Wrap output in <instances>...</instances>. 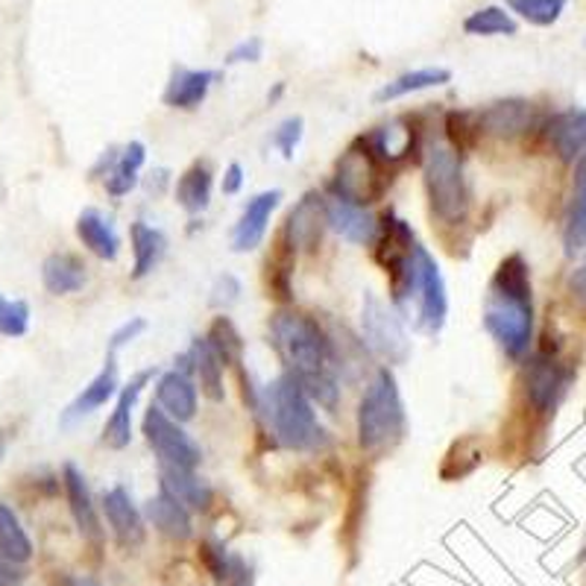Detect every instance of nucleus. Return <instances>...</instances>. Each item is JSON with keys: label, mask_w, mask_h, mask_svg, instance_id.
I'll return each mask as SVG.
<instances>
[{"label": "nucleus", "mask_w": 586, "mask_h": 586, "mask_svg": "<svg viewBox=\"0 0 586 586\" xmlns=\"http://www.w3.org/2000/svg\"><path fill=\"white\" fill-rule=\"evenodd\" d=\"M270 335L282 361L288 364V375L306 390L308 399L335 411L340 394L335 375L337 356L317 320L302 311H276L270 320Z\"/></svg>", "instance_id": "1"}, {"label": "nucleus", "mask_w": 586, "mask_h": 586, "mask_svg": "<svg viewBox=\"0 0 586 586\" xmlns=\"http://www.w3.org/2000/svg\"><path fill=\"white\" fill-rule=\"evenodd\" d=\"M484 326L510 361L528 356L534 337V290L528 261L520 252L508 255L493 273L484 299Z\"/></svg>", "instance_id": "2"}, {"label": "nucleus", "mask_w": 586, "mask_h": 586, "mask_svg": "<svg viewBox=\"0 0 586 586\" xmlns=\"http://www.w3.org/2000/svg\"><path fill=\"white\" fill-rule=\"evenodd\" d=\"M259 413L264 416L273 440L288 452H317L328 442V434L317 420L314 404L290 375H279L273 385L261 390Z\"/></svg>", "instance_id": "3"}, {"label": "nucleus", "mask_w": 586, "mask_h": 586, "mask_svg": "<svg viewBox=\"0 0 586 586\" xmlns=\"http://www.w3.org/2000/svg\"><path fill=\"white\" fill-rule=\"evenodd\" d=\"M390 285H394V306L411 314L413 326L432 337L440 335L449 317V297L440 267L423 244L413 247L411 261Z\"/></svg>", "instance_id": "4"}, {"label": "nucleus", "mask_w": 586, "mask_h": 586, "mask_svg": "<svg viewBox=\"0 0 586 586\" xmlns=\"http://www.w3.org/2000/svg\"><path fill=\"white\" fill-rule=\"evenodd\" d=\"M404 434V404L396 375L382 366L358 402V442L366 454L396 446Z\"/></svg>", "instance_id": "5"}, {"label": "nucleus", "mask_w": 586, "mask_h": 586, "mask_svg": "<svg viewBox=\"0 0 586 586\" xmlns=\"http://www.w3.org/2000/svg\"><path fill=\"white\" fill-rule=\"evenodd\" d=\"M425 194L440 223H461L470 212V188L461 153L452 145H434L425 153Z\"/></svg>", "instance_id": "6"}, {"label": "nucleus", "mask_w": 586, "mask_h": 586, "mask_svg": "<svg viewBox=\"0 0 586 586\" xmlns=\"http://www.w3.org/2000/svg\"><path fill=\"white\" fill-rule=\"evenodd\" d=\"M361 332H364V344L370 352L387 364H404L411 356V340H408L399 311L382 302L375 294H366L361 306Z\"/></svg>", "instance_id": "7"}, {"label": "nucleus", "mask_w": 586, "mask_h": 586, "mask_svg": "<svg viewBox=\"0 0 586 586\" xmlns=\"http://www.w3.org/2000/svg\"><path fill=\"white\" fill-rule=\"evenodd\" d=\"M385 176H382V164L375 162L370 150L361 145L358 138L356 147H349L344 159L337 162V174L332 179V197L356 202V205H370L382 194H385Z\"/></svg>", "instance_id": "8"}, {"label": "nucleus", "mask_w": 586, "mask_h": 586, "mask_svg": "<svg viewBox=\"0 0 586 586\" xmlns=\"http://www.w3.org/2000/svg\"><path fill=\"white\" fill-rule=\"evenodd\" d=\"M141 428H145L147 446L153 449V454L159 458L162 466H176V470H197V466H200V446H197L191 434L185 432L179 423H174L162 408L150 404Z\"/></svg>", "instance_id": "9"}, {"label": "nucleus", "mask_w": 586, "mask_h": 586, "mask_svg": "<svg viewBox=\"0 0 586 586\" xmlns=\"http://www.w3.org/2000/svg\"><path fill=\"white\" fill-rule=\"evenodd\" d=\"M572 375L575 373L566 364H560V358L548 356V352L531 358L528 370H525V396H528L531 408L537 413L554 411L566 394Z\"/></svg>", "instance_id": "10"}, {"label": "nucleus", "mask_w": 586, "mask_h": 586, "mask_svg": "<svg viewBox=\"0 0 586 586\" xmlns=\"http://www.w3.org/2000/svg\"><path fill=\"white\" fill-rule=\"evenodd\" d=\"M328 229L326 221V200L320 194H306L302 200L294 205V212L288 214L285 223V238L294 252L297 250H314L323 238V232Z\"/></svg>", "instance_id": "11"}, {"label": "nucleus", "mask_w": 586, "mask_h": 586, "mask_svg": "<svg viewBox=\"0 0 586 586\" xmlns=\"http://www.w3.org/2000/svg\"><path fill=\"white\" fill-rule=\"evenodd\" d=\"M282 191H261L255 194L247 205H244V214L240 221L235 223V232H232V250L235 252H252L259 247L264 235H267V223L273 217V212L279 209Z\"/></svg>", "instance_id": "12"}, {"label": "nucleus", "mask_w": 586, "mask_h": 586, "mask_svg": "<svg viewBox=\"0 0 586 586\" xmlns=\"http://www.w3.org/2000/svg\"><path fill=\"white\" fill-rule=\"evenodd\" d=\"M62 484H65L71 516L77 522L83 539H88L91 546H100V543H103V525H100V516H97L95 499H91V487H88L86 475H83L74 463H65Z\"/></svg>", "instance_id": "13"}, {"label": "nucleus", "mask_w": 586, "mask_h": 586, "mask_svg": "<svg viewBox=\"0 0 586 586\" xmlns=\"http://www.w3.org/2000/svg\"><path fill=\"white\" fill-rule=\"evenodd\" d=\"M159 373L155 366H150V370H141V373H135L133 378H129V385L117 394V402H115V411H112V416L107 420V428H103V442H107L109 449H115V452H121V449H126L129 442H133V411H135V402H138V396H141V390H145V385L153 378V375Z\"/></svg>", "instance_id": "14"}, {"label": "nucleus", "mask_w": 586, "mask_h": 586, "mask_svg": "<svg viewBox=\"0 0 586 586\" xmlns=\"http://www.w3.org/2000/svg\"><path fill=\"white\" fill-rule=\"evenodd\" d=\"M103 513L115 539L124 548H138L145 543V516L135 508L126 487H112L103 493Z\"/></svg>", "instance_id": "15"}, {"label": "nucleus", "mask_w": 586, "mask_h": 586, "mask_svg": "<svg viewBox=\"0 0 586 586\" xmlns=\"http://www.w3.org/2000/svg\"><path fill=\"white\" fill-rule=\"evenodd\" d=\"M478 117V129L487 135H496V138H516V135L528 133L531 126H534V107H531L528 100H520V97H513V100H499V103H490L487 109H481L475 112Z\"/></svg>", "instance_id": "16"}, {"label": "nucleus", "mask_w": 586, "mask_h": 586, "mask_svg": "<svg viewBox=\"0 0 586 586\" xmlns=\"http://www.w3.org/2000/svg\"><path fill=\"white\" fill-rule=\"evenodd\" d=\"M546 138L560 162H581L586 155V109H566L548 117Z\"/></svg>", "instance_id": "17"}, {"label": "nucleus", "mask_w": 586, "mask_h": 586, "mask_svg": "<svg viewBox=\"0 0 586 586\" xmlns=\"http://www.w3.org/2000/svg\"><path fill=\"white\" fill-rule=\"evenodd\" d=\"M221 79L217 71H194V67H183L176 65L171 71V79H167V86H164V107L179 109V112H191L197 109L209 97V88L214 86Z\"/></svg>", "instance_id": "18"}, {"label": "nucleus", "mask_w": 586, "mask_h": 586, "mask_svg": "<svg viewBox=\"0 0 586 586\" xmlns=\"http://www.w3.org/2000/svg\"><path fill=\"white\" fill-rule=\"evenodd\" d=\"M155 408H162L174 423H191L197 416V385L191 375L171 370L155 382Z\"/></svg>", "instance_id": "19"}, {"label": "nucleus", "mask_w": 586, "mask_h": 586, "mask_svg": "<svg viewBox=\"0 0 586 586\" xmlns=\"http://www.w3.org/2000/svg\"><path fill=\"white\" fill-rule=\"evenodd\" d=\"M326 221L328 229H335L340 238L349 244H375L378 238V221L373 214L356 205V202L340 200V197H328L326 200Z\"/></svg>", "instance_id": "20"}, {"label": "nucleus", "mask_w": 586, "mask_h": 586, "mask_svg": "<svg viewBox=\"0 0 586 586\" xmlns=\"http://www.w3.org/2000/svg\"><path fill=\"white\" fill-rule=\"evenodd\" d=\"M117 394V364H115V352H107V366L100 370V373L83 387V394L74 399V402L67 404L65 416H62V423L71 425L88 416V413L100 411L103 404Z\"/></svg>", "instance_id": "21"}, {"label": "nucleus", "mask_w": 586, "mask_h": 586, "mask_svg": "<svg viewBox=\"0 0 586 586\" xmlns=\"http://www.w3.org/2000/svg\"><path fill=\"white\" fill-rule=\"evenodd\" d=\"M162 493L176 499L188 510H209L214 501V490L209 481H202L194 470H176V466H162L159 472Z\"/></svg>", "instance_id": "22"}, {"label": "nucleus", "mask_w": 586, "mask_h": 586, "mask_svg": "<svg viewBox=\"0 0 586 586\" xmlns=\"http://www.w3.org/2000/svg\"><path fill=\"white\" fill-rule=\"evenodd\" d=\"M145 516L159 534H164L167 539H176V543H185V539L194 534L191 510L183 508V504L171 499L167 493H159L153 499H147Z\"/></svg>", "instance_id": "23"}, {"label": "nucleus", "mask_w": 586, "mask_h": 586, "mask_svg": "<svg viewBox=\"0 0 586 586\" xmlns=\"http://www.w3.org/2000/svg\"><path fill=\"white\" fill-rule=\"evenodd\" d=\"M586 247V155L575 164L572 179V200H569L566 226H563V252L575 259Z\"/></svg>", "instance_id": "24"}, {"label": "nucleus", "mask_w": 586, "mask_h": 586, "mask_svg": "<svg viewBox=\"0 0 586 586\" xmlns=\"http://www.w3.org/2000/svg\"><path fill=\"white\" fill-rule=\"evenodd\" d=\"M77 238L83 240V247L88 252H95L97 259L115 261L121 252V238H117L115 226L109 221L107 214L97 212V209H86L77 217Z\"/></svg>", "instance_id": "25"}, {"label": "nucleus", "mask_w": 586, "mask_h": 586, "mask_svg": "<svg viewBox=\"0 0 586 586\" xmlns=\"http://www.w3.org/2000/svg\"><path fill=\"white\" fill-rule=\"evenodd\" d=\"M41 282L53 297L77 294L86 285V264L71 252H57L41 264Z\"/></svg>", "instance_id": "26"}, {"label": "nucleus", "mask_w": 586, "mask_h": 586, "mask_svg": "<svg viewBox=\"0 0 586 586\" xmlns=\"http://www.w3.org/2000/svg\"><path fill=\"white\" fill-rule=\"evenodd\" d=\"M133 238V279H145L159 264H162L164 252H167V238L155 226H147L145 221H135L129 229Z\"/></svg>", "instance_id": "27"}, {"label": "nucleus", "mask_w": 586, "mask_h": 586, "mask_svg": "<svg viewBox=\"0 0 586 586\" xmlns=\"http://www.w3.org/2000/svg\"><path fill=\"white\" fill-rule=\"evenodd\" d=\"M188 358H191V375H197L200 382V390L212 402H223V361L214 356V349L209 347L205 337H194L191 349H188Z\"/></svg>", "instance_id": "28"}, {"label": "nucleus", "mask_w": 586, "mask_h": 586, "mask_svg": "<svg viewBox=\"0 0 586 586\" xmlns=\"http://www.w3.org/2000/svg\"><path fill=\"white\" fill-rule=\"evenodd\" d=\"M452 83V71L449 67H420V71H408L402 77L390 79L375 91V103H394L404 95H416L425 88H437Z\"/></svg>", "instance_id": "29"}, {"label": "nucleus", "mask_w": 586, "mask_h": 586, "mask_svg": "<svg viewBox=\"0 0 586 586\" xmlns=\"http://www.w3.org/2000/svg\"><path fill=\"white\" fill-rule=\"evenodd\" d=\"M202 560L214 575L217 586H252V569L240 554L226 551L223 543H205Z\"/></svg>", "instance_id": "30"}, {"label": "nucleus", "mask_w": 586, "mask_h": 586, "mask_svg": "<svg viewBox=\"0 0 586 586\" xmlns=\"http://www.w3.org/2000/svg\"><path fill=\"white\" fill-rule=\"evenodd\" d=\"M147 162V147L141 141H129V145L117 153L112 171L107 174V194L109 197H126L129 191H135L138 185V174Z\"/></svg>", "instance_id": "31"}, {"label": "nucleus", "mask_w": 586, "mask_h": 586, "mask_svg": "<svg viewBox=\"0 0 586 586\" xmlns=\"http://www.w3.org/2000/svg\"><path fill=\"white\" fill-rule=\"evenodd\" d=\"M176 202L191 214H200L209 209V202H212V171H209V164H194L179 176Z\"/></svg>", "instance_id": "32"}, {"label": "nucleus", "mask_w": 586, "mask_h": 586, "mask_svg": "<svg viewBox=\"0 0 586 586\" xmlns=\"http://www.w3.org/2000/svg\"><path fill=\"white\" fill-rule=\"evenodd\" d=\"M29 558H33V543H29L27 531L21 528L15 510L0 501V560L21 566Z\"/></svg>", "instance_id": "33"}, {"label": "nucleus", "mask_w": 586, "mask_h": 586, "mask_svg": "<svg viewBox=\"0 0 586 586\" xmlns=\"http://www.w3.org/2000/svg\"><path fill=\"white\" fill-rule=\"evenodd\" d=\"M520 24L504 7H481L463 18V33L470 36H516Z\"/></svg>", "instance_id": "34"}, {"label": "nucleus", "mask_w": 586, "mask_h": 586, "mask_svg": "<svg viewBox=\"0 0 586 586\" xmlns=\"http://www.w3.org/2000/svg\"><path fill=\"white\" fill-rule=\"evenodd\" d=\"M209 347L214 349V356L221 358L223 366H235L240 364V358H244V340H240L238 328L232 323L229 317H217L209 328Z\"/></svg>", "instance_id": "35"}, {"label": "nucleus", "mask_w": 586, "mask_h": 586, "mask_svg": "<svg viewBox=\"0 0 586 586\" xmlns=\"http://www.w3.org/2000/svg\"><path fill=\"white\" fill-rule=\"evenodd\" d=\"M569 0H508V10L534 27H551L566 12Z\"/></svg>", "instance_id": "36"}, {"label": "nucleus", "mask_w": 586, "mask_h": 586, "mask_svg": "<svg viewBox=\"0 0 586 586\" xmlns=\"http://www.w3.org/2000/svg\"><path fill=\"white\" fill-rule=\"evenodd\" d=\"M29 328V306L21 299H7L0 294V335L24 337Z\"/></svg>", "instance_id": "37"}, {"label": "nucleus", "mask_w": 586, "mask_h": 586, "mask_svg": "<svg viewBox=\"0 0 586 586\" xmlns=\"http://www.w3.org/2000/svg\"><path fill=\"white\" fill-rule=\"evenodd\" d=\"M302 133H306V121L302 117H288V121H282L279 126H276V133H273V147L279 150L285 159H294V153H297L299 141H302Z\"/></svg>", "instance_id": "38"}, {"label": "nucleus", "mask_w": 586, "mask_h": 586, "mask_svg": "<svg viewBox=\"0 0 586 586\" xmlns=\"http://www.w3.org/2000/svg\"><path fill=\"white\" fill-rule=\"evenodd\" d=\"M238 297H240V282L235 279V276H229V273H223L221 279L214 282L212 306L214 308H229L238 302Z\"/></svg>", "instance_id": "39"}, {"label": "nucleus", "mask_w": 586, "mask_h": 586, "mask_svg": "<svg viewBox=\"0 0 586 586\" xmlns=\"http://www.w3.org/2000/svg\"><path fill=\"white\" fill-rule=\"evenodd\" d=\"M261 53H264V41L261 39H247V41H240V45H235V48L226 53V62L229 65H244V62H259Z\"/></svg>", "instance_id": "40"}, {"label": "nucleus", "mask_w": 586, "mask_h": 586, "mask_svg": "<svg viewBox=\"0 0 586 586\" xmlns=\"http://www.w3.org/2000/svg\"><path fill=\"white\" fill-rule=\"evenodd\" d=\"M147 328V320L145 317H129L121 328H115V335H112V340H109V352H115L117 349L126 347V344H133L135 337L141 335Z\"/></svg>", "instance_id": "41"}, {"label": "nucleus", "mask_w": 586, "mask_h": 586, "mask_svg": "<svg viewBox=\"0 0 586 586\" xmlns=\"http://www.w3.org/2000/svg\"><path fill=\"white\" fill-rule=\"evenodd\" d=\"M244 188V167L238 162H232L223 174V194H238Z\"/></svg>", "instance_id": "42"}, {"label": "nucleus", "mask_w": 586, "mask_h": 586, "mask_svg": "<svg viewBox=\"0 0 586 586\" xmlns=\"http://www.w3.org/2000/svg\"><path fill=\"white\" fill-rule=\"evenodd\" d=\"M569 290H572L575 302H581V306L586 308V261L575 270V273H572V279H569Z\"/></svg>", "instance_id": "43"}, {"label": "nucleus", "mask_w": 586, "mask_h": 586, "mask_svg": "<svg viewBox=\"0 0 586 586\" xmlns=\"http://www.w3.org/2000/svg\"><path fill=\"white\" fill-rule=\"evenodd\" d=\"M167 183H171V174H167L164 167H159V171H153V174H150V179L145 183V188L150 197H159V194L167 188Z\"/></svg>", "instance_id": "44"}, {"label": "nucleus", "mask_w": 586, "mask_h": 586, "mask_svg": "<svg viewBox=\"0 0 586 586\" xmlns=\"http://www.w3.org/2000/svg\"><path fill=\"white\" fill-rule=\"evenodd\" d=\"M0 586H21V575L7 560H0Z\"/></svg>", "instance_id": "45"}, {"label": "nucleus", "mask_w": 586, "mask_h": 586, "mask_svg": "<svg viewBox=\"0 0 586 586\" xmlns=\"http://www.w3.org/2000/svg\"><path fill=\"white\" fill-rule=\"evenodd\" d=\"M71 586H103L95 577H77V581H71Z\"/></svg>", "instance_id": "46"}, {"label": "nucleus", "mask_w": 586, "mask_h": 586, "mask_svg": "<svg viewBox=\"0 0 586 586\" xmlns=\"http://www.w3.org/2000/svg\"><path fill=\"white\" fill-rule=\"evenodd\" d=\"M3 452H7V446H3V442H0V461H3Z\"/></svg>", "instance_id": "47"}]
</instances>
